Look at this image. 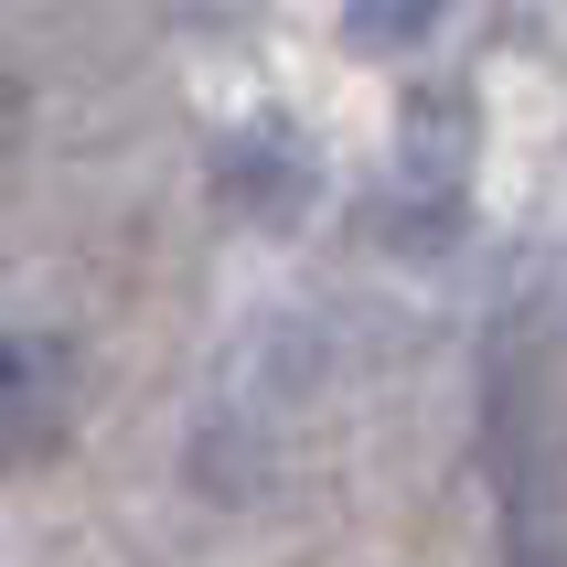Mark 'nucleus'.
Returning <instances> with one entry per match:
<instances>
[{"instance_id":"f257e3e1","label":"nucleus","mask_w":567,"mask_h":567,"mask_svg":"<svg viewBox=\"0 0 567 567\" xmlns=\"http://www.w3.org/2000/svg\"><path fill=\"white\" fill-rule=\"evenodd\" d=\"M75 385H86L75 343H54V332H11V343H0V450H11L22 472L75 440Z\"/></svg>"},{"instance_id":"f03ea898","label":"nucleus","mask_w":567,"mask_h":567,"mask_svg":"<svg viewBox=\"0 0 567 567\" xmlns=\"http://www.w3.org/2000/svg\"><path fill=\"white\" fill-rule=\"evenodd\" d=\"M215 193H225L247 225H289L300 204H311V140H300L289 118H247V128H225V151H215Z\"/></svg>"},{"instance_id":"7ed1b4c3","label":"nucleus","mask_w":567,"mask_h":567,"mask_svg":"<svg viewBox=\"0 0 567 567\" xmlns=\"http://www.w3.org/2000/svg\"><path fill=\"white\" fill-rule=\"evenodd\" d=\"M440 11H450V0H353L343 32L364 43V54H417V43L440 32Z\"/></svg>"}]
</instances>
